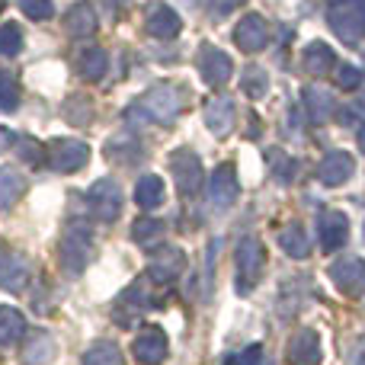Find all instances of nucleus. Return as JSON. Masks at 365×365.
Masks as SVG:
<instances>
[{
  "label": "nucleus",
  "instance_id": "obj_3",
  "mask_svg": "<svg viewBox=\"0 0 365 365\" xmlns=\"http://www.w3.org/2000/svg\"><path fill=\"white\" fill-rule=\"evenodd\" d=\"M90 158V148L74 138H55L45 151V164L58 173H77Z\"/></svg>",
  "mask_w": 365,
  "mask_h": 365
},
{
  "label": "nucleus",
  "instance_id": "obj_15",
  "mask_svg": "<svg viewBox=\"0 0 365 365\" xmlns=\"http://www.w3.org/2000/svg\"><path fill=\"white\" fill-rule=\"evenodd\" d=\"M353 170H356V160L346 151H330V154H324L321 167H317V180L324 186H343V182L353 177Z\"/></svg>",
  "mask_w": 365,
  "mask_h": 365
},
{
  "label": "nucleus",
  "instance_id": "obj_32",
  "mask_svg": "<svg viewBox=\"0 0 365 365\" xmlns=\"http://www.w3.org/2000/svg\"><path fill=\"white\" fill-rule=\"evenodd\" d=\"M266 71L259 68V64H247L244 77H240V87H244V93L250 96V100H259V96L266 93Z\"/></svg>",
  "mask_w": 365,
  "mask_h": 365
},
{
  "label": "nucleus",
  "instance_id": "obj_35",
  "mask_svg": "<svg viewBox=\"0 0 365 365\" xmlns=\"http://www.w3.org/2000/svg\"><path fill=\"white\" fill-rule=\"evenodd\" d=\"M19 103V83L10 71L0 68V109H16Z\"/></svg>",
  "mask_w": 365,
  "mask_h": 365
},
{
  "label": "nucleus",
  "instance_id": "obj_40",
  "mask_svg": "<svg viewBox=\"0 0 365 365\" xmlns=\"http://www.w3.org/2000/svg\"><path fill=\"white\" fill-rule=\"evenodd\" d=\"M272 160H276V177L282 180V182H289L292 180V158H285L282 151H272Z\"/></svg>",
  "mask_w": 365,
  "mask_h": 365
},
{
  "label": "nucleus",
  "instance_id": "obj_29",
  "mask_svg": "<svg viewBox=\"0 0 365 365\" xmlns=\"http://www.w3.org/2000/svg\"><path fill=\"white\" fill-rule=\"evenodd\" d=\"M160 234H164V221L160 218H138L132 225V237L141 247H158Z\"/></svg>",
  "mask_w": 365,
  "mask_h": 365
},
{
  "label": "nucleus",
  "instance_id": "obj_44",
  "mask_svg": "<svg viewBox=\"0 0 365 365\" xmlns=\"http://www.w3.org/2000/svg\"><path fill=\"white\" fill-rule=\"evenodd\" d=\"M359 141H362V148H365V128H362V132H359Z\"/></svg>",
  "mask_w": 365,
  "mask_h": 365
},
{
  "label": "nucleus",
  "instance_id": "obj_38",
  "mask_svg": "<svg viewBox=\"0 0 365 365\" xmlns=\"http://www.w3.org/2000/svg\"><path fill=\"white\" fill-rule=\"evenodd\" d=\"M336 81H340V87L343 90H356V87H359V81H362V71L359 68H353V64H343V68H340V74H336Z\"/></svg>",
  "mask_w": 365,
  "mask_h": 365
},
{
  "label": "nucleus",
  "instance_id": "obj_23",
  "mask_svg": "<svg viewBox=\"0 0 365 365\" xmlns=\"http://www.w3.org/2000/svg\"><path fill=\"white\" fill-rule=\"evenodd\" d=\"M302 64L311 71V74H330L336 64V55L327 42H311L308 48L302 51Z\"/></svg>",
  "mask_w": 365,
  "mask_h": 365
},
{
  "label": "nucleus",
  "instance_id": "obj_41",
  "mask_svg": "<svg viewBox=\"0 0 365 365\" xmlns=\"http://www.w3.org/2000/svg\"><path fill=\"white\" fill-rule=\"evenodd\" d=\"M244 4H247V0H212V10L225 16V13H231V10H240Z\"/></svg>",
  "mask_w": 365,
  "mask_h": 365
},
{
  "label": "nucleus",
  "instance_id": "obj_6",
  "mask_svg": "<svg viewBox=\"0 0 365 365\" xmlns=\"http://www.w3.org/2000/svg\"><path fill=\"white\" fill-rule=\"evenodd\" d=\"M138 106L145 109V119L154 122H173L182 109V96L177 87H154L151 93H145L138 100Z\"/></svg>",
  "mask_w": 365,
  "mask_h": 365
},
{
  "label": "nucleus",
  "instance_id": "obj_7",
  "mask_svg": "<svg viewBox=\"0 0 365 365\" xmlns=\"http://www.w3.org/2000/svg\"><path fill=\"white\" fill-rule=\"evenodd\" d=\"M170 173L173 182L182 195H195L202 186V160L195 158V151L189 148H180V151L170 154Z\"/></svg>",
  "mask_w": 365,
  "mask_h": 365
},
{
  "label": "nucleus",
  "instance_id": "obj_30",
  "mask_svg": "<svg viewBox=\"0 0 365 365\" xmlns=\"http://www.w3.org/2000/svg\"><path fill=\"white\" fill-rule=\"evenodd\" d=\"M83 365H122V353L113 343H93L83 353Z\"/></svg>",
  "mask_w": 365,
  "mask_h": 365
},
{
  "label": "nucleus",
  "instance_id": "obj_13",
  "mask_svg": "<svg viewBox=\"0 0 365 365\" xmlns=\"http://www.w3.org/2000/svg\"><path fill=\"white\" fill-rule=\"evenodd\" d=\"M132 353L141 365H160L167 359V334L160 327H145L135 336Z\"/></svg>",
  "mask_w": 365,
  "mask_h": 365
},
{
  "label": "nucleus",
  "instance_id": "obj_20",
  "mask_svg": "<svg viewBox=\"0 0 365 365\" xmlns=\"http://www.w3.org/2000/svg\"><path fill=\"white\" fill-rule=\"evenodd\" d=\"M64 29H68V36L74 38H87L96 32V10L93 4H77L68 10V16H64Z\"/></svg>",
  "mask_w": 365,
  "mask_h": 365
},
{
  "label": "nucleus",
  "instance_id": "obj_12",
  "mask_svg": "<svg viewBox=\"0 0 365 365\" xmlns=\"http://www.w3.org/2000/svg\"><path fill=\"white\" fill-rule=\"evenodd\" d=\"M182 269H186V257L180 247H158L151 266H148V279L151 282H173Z\"/></svg>",
  "mask_w": 365,
  "mask_h": 365
},
{
  "label": "nucleus",
  "instance_id": "obj_37",
  "mask_svg": "<svg viewBox=\"0 0 365 365\" xmlns=\"http://www.w3.org/2000/svg\"><path fill=\"white\" fill-rule=\"evenodd\" d=\"M19 10L29 19H51L55 4H51V0H19Z\"/></svg>",
  "mask_w": 365,
  "mask_h": 365
},
{
  "label": "nucleus",
  "instance_id": "obj_17",
  "mask_svg": "<svg viewBox=\"0 0 365 365\" xmlns=\"http://www.w3.org/2000/svg\"><path fill=\"white\" fill-rule=\"evenodd\" d=\"M180 29H182V19H180L177 10H170L167 4L151 6V13H148V19H145V32H148V36L173 38V36H180Z\"/></svg>",
  "mask_w": 365,
  "mask_h": 365
},
{
  "label": "nucleus",
  "instance_id": "obj_10",
  "mask_svg": "<svg viewBox=\"0 0 365 365\" xmlns=\"http://www.w3.org/2000/svg\"><path fill=\"white\" fill-rule=\"evenodd\" d=\"M234 42L244 51H250V55L253 51H263L266 45H269V26H266V19L257 16V13H247V16L234 26Z\"/></svg>",
  "mask_w": 365,
  "mask_h": 365
},
{
  "label": "nucleus",
  "instance_id": "obj_9",
  "mask_svg": "<svg viewBox=\"0 0 365 365\" xmlns=\"http://www.w3.org/2000/svg\"><path fill=\"white\" fill-rule=\"evenodd\" d=\"M330 279H334V285L343 295L359 298L365 292V259H359V257L340 259V263L330 266Z\"/></svg>",
  "mask_w": 365,
  "mask_h": 365
},
{
  "label": "nucleus",
  "instance_id": "obj_4",
  "mask_svg": "<svg viewBox=\"0 0 365 365\" xmlns=\"http://www.w3.org/2000/svg\"><path fill=\"white\" fill-rule=\"evenodd\" d=\"M87 259H90V231L87 225L77 221V225L68 227V234L61 240V263L71 276H81L87 269Z\"/></svg>",
  "mask_w": 365,
  "mask_h": 365
},
{
  "label": "nucleus",
  "instance_id": "obj_33",
  "mask_svg": "<svg viewBox=\"0 0 365 365\" xmlns=\"http://www.w3.org/2000/svg\"><path fill=\"white\" fill-rule=\"evenodd\" d=\"M138 154H141V148H138V141H135L132 135H115V138L109 141V148H106L109 160H135Z\"/></svg>",
  "mask_w": 365,
  "mask_h": 365
},
{
  "label": "nucleus",
  "instance_id": "obj_16",
  "mask_svg": "<svg viewBox=\"0 0 365 365\" xmlns=\"http://www.w3.org/2000/svg\"><path fill=\"white\" fill-rule=\"evenodd\" d=\"M234 115H237V113H234V100H231V96H225V93L212 96V100H208V106H205V125H208V132L218 135V138L231 135Z\"/></svg>",
  "mask_w": 365,
  "mask_h": 365
},
{
  "label": "nucleus",
  "instance_id": "obj_43",
  "mask_svg": "<svg viewBox=\"0 0 365 365\" xmlns=\"http://www.w3.org/2000/svg\"><path fill=\"white\" fill-rule=\"evenodd\" d=\"M10 141H16V138H13L6 128H0V151H6V148H10Z\"/></svg>",
  "mask_w": 365,
  "mask_h": 365
},
{
  "label": "nucleus",
  "instance_id": "obj_27",
  "mask_svg": "<svg viewBox=\"0 0 365 365\" xmlns=\"http://www.w3.org/2000/svg\"><path fill=\"white\" fill-rule=\"evenodd\" d=\"M23 192H26L23 173L13 170V167H0V212H6Z\"/></svg>",
  "mask_w": 365,
  "mask_h": 365
},
{
  "label": "nucleus",
  "instance_id": "obj_1",
  "mask_svg": "<svg viewBox=\"0 0 365 365\" xmlns=\"http://www.w3.org/2000/svg\"><path fill=\"white\" fill-rule=\"evenodd\" d=\"M327 23L343 42H359L365 38V0H334L327 10Z\"/></svg>",
  "mask_w": 365,
  "mask_h": 365
},
{
  "label": "nucleus",
  "instance_id": "obj_39",
  "mask_svg": "<svg viewBox=\"0 0 365 365\" xmlns=\"http://www.w3.org/2000/svg\"><path fill=\"white\" fill-rule=\"evenodd\" d=\"M227 365H263V349L259 346H250L247 353L234 356V359H227Z\"/></svg>",
  "mask_w": 365,
  "mask_h": 365
},
{
  "label": "nucleus",
  "instance_id": "obj_24",
  "mask_svg": "<svg viewBox=\"0 0 365 365\" xmlns=\"http://www.w3.org/2000/svg\"><path fill=\"white\" fill-rule=\"evenodd\" d=\"M279 247H282L292 259H304L311 253L308 234H304V227L298 225V221H292V225H285L282 231H279Z\"/></svg>",
  "mask_w": 365,
  "mask_h": 365
},
{
  "label": "nucleus",
  "instance_id": "obj_21",
  "mask_svg": "<svg viewBox=\"0 0 365 365\" xmlns=\"http://www.w3.org/2000/svg\"><path fill=\"white\" fill-rule=\"evenodd\" d=\"M106 68H109V55L100 48V45H93V48H83L81 55H77V74H81L87 83L103 81Z\"/></svg>",
  "mask_w": 365,
  "mask_h": 365
},
{
  "label": "nucleus",
  "instance_id": "obj_25",
  "mask_svg": "<svg viewBox=\"0 0 365 365\" xmlns=\"http://www.w3.org/2000/svg\"><path fill=\"white\" fill-rule=\"evenodd\" d=\"M55 353H58L55 340H51L48 334H42V330H38V334L29 336V343L23 346V353H19V356H23L26 365H45V362L55 359Z\"/></svg>",
  "mask_w": 365,
  "mask_h": 365
},
{
  "label": "nucleus",
  "instance_id": "obj_36",
  "mask_svg": "<svg viewBox=\"0 0 365 365\" xmlns=\"http://www.w3.org/2000/svg\"><path fill=\"white\" fill-rule=\"evenodd\" d=\"M16 154H19V160H26V164H42L45 160V148L32 138H16Z\"/></svg>",
  "mask_w": 365,
  "mask_h": 365
},
{
  "label": "nucleus",
  "instance_id": "obj_14",
  "mask_svg": "<svg viewBox=\"0 0 365 365\" xmlns=\"http://www.w3.org/2000/svg\"><path fill=\"white\" fill-rule=\"evenodd\" d=\"M26 282H29V263H26V257L10 250V247H0V289L19 292Z\"/></svg>",
  "mask_w": 365,
  "mask_h": 365
},
{
  "label": "nucleus",
  "instance_id": "obj_5",
  "mask_svg": "<svg viewBox=\"0 0 365 365\" xmlns=\"http://www.w3.org/2000/svg\"><path fill=\"white\" fill-rule=\"evenodd\" d=\"M87 205H90V215L100 221H113L119 218V208H122V189L115 180L103 177L90 186L87 192Z\"/></svg>",
  "mask_w": 365,
  "mask_h": 365
},
{
  "label": "nucleus",
  "instance_id": "obj_28",
  "mask_svg": "<svg viewBox=\"0 0 365 365\" xmlns=\"http://www.w3.org/2000/svg\"><path fill=\"white\" fill-rule=\"evenodd\" d=\"M304 113L314 122H324L330 113H334V96L324 93L321 87H308L304 90Z\"/></svg>",
  "mask_w": 365,
  "mask_h": 365
},
{
  "label": "nucleus",
  "instance_id": "obj_22",
  "mask_svg": "<svg viewBox=\"0 0 365 365\" xmlns=\"http://www.w3.org/2000/svg\"><path fill=\"white\" fill-rule=\"evenodd\" d=\"M164 199H167L164 180H160L158 173H145V177L138 180V186H135V202H138L145 212H151V208L164 205Z\"/></svg>",
  "mask_w": 365,
  "mask_h": 365
},
{
  "label": "nucleus",
  "instance_id": "obj_31",
  "mask_svg": "<svg viewBox=\"0 0 365 365\" xmlns=\"http://www.w3.org/2000/svg\"><path fill=\"white\" fill-rule=\"evenodd\" d=\"M23 51V29L16 23H0V55L16 58Z\"/></svg>",
  "mask_w": 365,
  "mask_h": 365
},
{
  "label": "nucleus",
  "instance_id": "obj_45",
  "mask_svg": "<svg viewBox=\"0 0 365 365\" xmlns=\"http://www.w3.org/2000/svg\"><path fill=\"white\" fill-rule=\"evenodd\" d=\"M186 4H189V6H195V4H199V0H186Z\"/></svg>",
  "mask_w": 365,
  "mask_h": 365
},
{
  "label": "nucleus",
  "instance_id": "obj_34",
  "mask_svg": "<svg viewBox=\"0 0 365 365\" xmlns=\"http://www.w3.org/2000/svg\"><path fill=\"white\" fill-rule=\"evenodd\" d=\"M64 115H68L74 125H87L90 115H93V103L87 96H74V100L64 103Z\"/></svg>",
  "mask_w": 365,
  "mask_h": 365
},
{
  "label": "nucleus",
  "instance_id": "obj_18",
  "mask_svg": "<svg viewBox=\"0 0 365 365\" xmlns=\"http://www.w3.org/2000/svg\"><path fill=\"white\" fill-rule=\"evenodd\" d=\"M321 336L314 330H298L289 340V362L292 365H317L321 362Z\"/></svg>",
  "mask_w": 365,
  "mask_h": 365
},
{
  "label": "nucleus",
  "instance_id": "obj_42",
  "mask_svg": "<svg viewBox=\"0 0 365 365\" xmlns=\"http://www.w3.org/2000/svg\"><path fill=\"white\" fill-rule=\"evenodd\" d=\"M103 4H106L113 13H122V10H125V6H128V0H103Z\"/></svg>",
  "mask_w": 365,
  "mask_h": 365
},
{
  "label": "nucleus",
  "instance_id": "obj_19",
  "mask_svg": "<svg viewBox=\"0 0 365 365\" xmlns=\"http://www.w3.org/2000/svg\"><path fill=\"white\" fill-rule=\"evenodd\" d=\"M321 247L327 253H334V250H340L343 244H346V237H349V218L343 212H324L321 215Z\"/></svg>",
  "mask_w": 365,
  "mask_h": 365
},
{
  "label": "nucleus",
  "instance_id": "obj_8",
  "mask_svg": "<svg viewBox=\"0 0 365 365\" xmlns=\"http://www.w3.org/2000/svg\"><path fill=\"white\" fill-rule=\"evenodd\" d=\"M195 64H199V74H202V81H205L208 87H225V83L231 81V74H234L231 55L221 51V48H215V45H202L199 61Z\"/></svg>",
  "mask_w": 365,
  "mask_h": 365
},
{
  "label": "nucleus",
  "instance_id": "obj_2",
  "mask_svg": "<svg viewBox=\"0 0 365 365\" xmlns=\"http://www.w3.org/2000/svg\"><path fill=\"white\" fill-rule=\"evenodd\" d=\"M263 263H266V250L259 240L253 237H244L237 244V292L247 295L253 285L259 282L263 276Z\"/></svg>",
  "mask_w": 365,
  "mask_h": 365
},
{
  "label": "nucleus",
  "instance_id": "obj_26",
  "mask_svg": "<svg viewBox=\"0 0 365 365\" xmlns=\"http://www.w3.org/2000/svg\"><path fill=\"white\" fill-rule=\"evenodd\" d=\"M26 334V317L16 308H0V346H16Z\"/></svg>",
  "mask_w": 365,
  "mask_h": 365
},
{
  "label": "nucleus",
  "instance_id": "obj_11",
  "mask_svg": "<svg viewBox=\"0 0 365 365\" xmlns=\"http://www.w3.org/2000/svg\"><path fill=\"white\" fill-rule=\"evenodd\" d=\"M237 192H240V182H237L234 167L221 164L218 170L212 173V180H208V202H212L215 208H227L237 202Z\"/></svg>",
  "mask_w": 365,
  "mask_h": 365
}]
</instances>
